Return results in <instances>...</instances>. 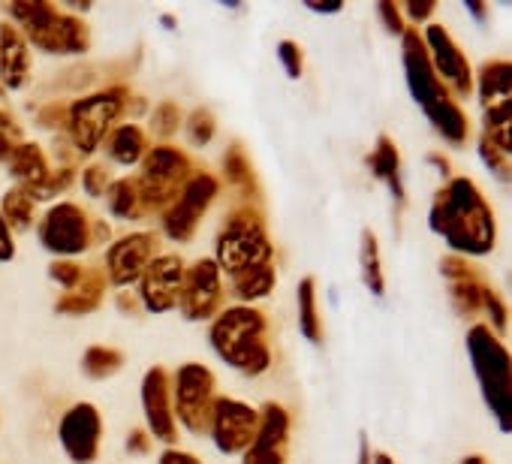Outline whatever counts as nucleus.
<instances>
[{"label":"nucleus","instance_id":"1","mask_svg":"<svg viewBox=\"0 0 512 464\" xmlns=\"http://www.w3.org/2000/svg\"><path fill=\"white\" fill-rule=\"evenodd\" d=\"M428 223L455 254L485 257L497 245L494 211L479 187L464 175L449 178V184L434 196Z\"/></svg>","mask_w":512,"mask_h":464},{"label":"nucleus","instance_id":"28","mask_svg":"<svg viewBox=\"0 0 512 464\" xmlns=\"http://www.w3.org/2000/svg\"><path fill=\"white\" fill-rule=\"evenodd\" d=\"M299 329L311 344L323 341V320L317 314V281L302 278L299 284Z\"/></svg>","mask_w":512,"mask_h":464},{"label":"nucleus","instance_id":"40","mask_svg":"<svg viewBox=\"0 0 512 464\" xmlns=\"http://www.w3.org/2000/svg\"><path fill=\"white\" fill-rule=\"evenodd\" d=\"M482 308L488 311V317H491V323H494V332H503V329H506V308H503V302L497 299V293H494V290H488V293H485Z\"/></svg>","mask_w":512,"mask_h":464},{"label":"nucleus","instance_id":"39","mask_svg":"<svg viewBox=\"0 0 512 464\" xmlns=\"http://www.w3.org/2000/svg\"><path fill=\"white\" fill-rule=\"evenodd\" d=\"M377 13L383 16V25H386L389 34L404 37L407 25H404V16H401V7H398V4H389V0H383V4L377 7Z\"/></svg>","mask_w":512,"mask_h":464},{"label":"nucleus","instance_id":"36","mask_svg":"<svg viewBox=\"0 0 512 464\" xmlns=\"http://www.w3.org/2000/svg\"><path fill=\"white\" fill-rule=\"evenodd\" d=\"M109 184H112V175H109V169L106 166H88L85 172H82V187H85V193L88 196H103L106 190H109Z\"/></svg>","mask_w":512,"mask_h":464},{"label":"nucleus","instance_id":"16","mask_svg":"<svg viewBox=\"0 0 512 464\" xmlns=\"http://www.w3.org/2000/svg\"><path fill=\"white\" fill-rule=\"evenodd\" d=\"M184 263L175 254H163L154 257L148 263V269L139 278V302L151 311V314H166L172 308H178V296H181V284H184Z\"/></svg>","mask_w":512,"mask_h":464},{"label":"nucleus","instance_id":"4","mask_svg":"<svg viewBox=\"0 0 512 464\" xmlns=\"http://www.w3.org/2000/svg\"><path fill=\"white\" fill-rule=\"evenodd\" d=\"M7 10L19 22V31L28 40V46H37L46 55H82L91 46L88 25L79 16L55 4H46V0L10 4Z\"/></svg>","mask_w":512,"mask_h":464},{"label":"nucleus","instance_id":"33","mask_svg":"<svg viewBox=\"0 0 512 464\" xmlns=\"http://www.w3.org/2000/svg\"><path fill=\"white\" fill-rule=\"evenodd\" d=\"M479 157H482V163L488 166L491 175H497L500 181H509V154L500 151V148H497L494 142H488L485 136H479Z\"/></svg>","mask_w":512,"mask_h":464},{"label":"nucleus","instance_id":"9","mask_svg":"<svg viewBox=\"0 0 512 464\" xmlns=\"http://www.w3.org/2000/svg\"><path fill=\"white\" fill-rule=\"evenodd\" d=\"M172 389V413L175 422H181L190 434H208L211 428V413H214V374L199 365L187 362L175 371Z\"/></svg>","mask_w":512,"mask_h":464},{"label":"nucleus","instance_id":"46","mask_svg":"<svg viewBox=\"0 0 512 464\" xmlns=\"http://www.w3.org/2000/svg\"><path fill=\"white\" fill-rule=\"evenodd\" d=\"M308 10H314V13H341V4H329V7H323V4H308Z\"/></svg>","mask_w":512,"mask_h":464},{"label":"nucleus","instance_id":"24","mask_svg":"<svg viewBox=\"0 0 512 464\" xmlns=\"http://www.w3.org/2000/svg\"><path fill=\"white\" fill-rule=\"evenodd\" d=\"M368 166H371V172H374L380 181L389 184V190H392V196H395L398 202L407 199L404 181H401V154H398V148H395V142H392L389 136H380V139H377V148H374V154L368 157Z\"/></svg>","mask_w":512,"mask_h":464},{"label":"nucleus","instance_id":"10","mask_svg":"<svg viewBox=\"0 0 512 464\" xmlns=\"http://www.w3.org/2000/svg\"><path fill=\"white\" fill-rule=\"evenodd\" d=\"M40 242L49 254L79 257L94 242L91 214H85L76 202H55L40 220Z\"/></svg>","mask_w":512,"mask_h":464},{"label":"nucleus","instance_id":"42","mask_svg":"<svg viewBox=\"0 0 512 464\" xmlns=\"http://www.w3.org/2000/svg\"><path fill=\"white\" fill-rule=\"evenodd\" d=\"M434 10H437L434 4H404V7H401V16H407L413 25H422V22L431 19Z\"/></svg>","mask_w":512,"mask_h":464},{"label":"nucleus","instance_id":"17","mask_svg":"<svg viewBox=\"0 0 512 464\" xmlns=\"http://www.w3.org/2000/svg\"><path fill=\"white\" fill-rule=\"evenodd\" d=\"M157 257V239L151 232H133L109 245L106 251V275L115 287H130L142 278L148 263Z\"/></svg>","mask_w":512,"mask_h":464},{"label":"nucleus","instance_id":"18","mask_svg":"<svg viewBox=\"0 0 512 464\" xmlns=\"http://www.w3.org/2000/svg\"><path fill=\"white\" fill-rule=\"evenodd\" d=\"M290 443V413L269 401L260 413V428H256L253 443L244 449L241 464H284Z\"/></svg>","mask_w":512,"mask_h":464},{"label":"nucleus","instance_id":"27","mask_svg":"<svg viewBox=\"0 0 512 464\" xmlns=\"http://www.w3.org/2000/svg\"><path fill=\"white\" fill-rule=\"evenodd\" d=\"M34 211H37V199L25 187H10L4 199H0V214H4L10 229H19V232L31 229Z\"/></svg>","mask_w":512,"mask_h":464},{"label":"nucleus","instance_id":"38","mask_svg":"<svg viewBox=\"0 0 512 464\" xmlns=\"http://www.w3.org/2000/svg\"><path fill=\"white\" fill-rule=\"evenodd\" d=\"M16 145H19V127L13 124V118L7 112H0V163L13 154Z\"/></svg>","mask_w":512,"mask_h":464},{"label":"nucleus","instance_id":"37","mask_svg":"<svg viewBox=\"0 0 512 464\" xmlns=\"http://www.w3.org/2000/svg\"><path fill=\"white\" fill-rule=\"evenodd\" d=\"M278 61L284 64L290 79H302V49L293 40L278 43Z\"/></svg>","mask_w":512,"mask_h":464},{"label":"nucleus","instance_id":"26","mask_svg":"<svg viewBox=\"0 0 512 464\" xmlns=\"http://www.w3.org/2000/svg\"><path fill=\"white\" fill-rule=\"evenodd\" d=\"M109 211L118 220H139L145 217V202H142V190L136 178H118L109 184Z\"/></svg>","mask_w":512,"mask_h":464},{"label":"nucleus","instance_id":"35","mask_svg":"<svg viewBox=\"0 0 512 464\" xmlns=\"http://www.w3.org/2000/svg\"><path fill=\"white\" fill-rule=\"evenodd\" d=\"M223 166H226V175H229V181H232V184H244V181H250V166H247V157H244V151H241L238 145L226 151Z\"/></svg>","mask_w":512,"mask_h":464},{"label":"nucleus","instance_id":"19","mask_svg":"<svg viewBox=\"0 0 512 464\" xmlns=\"http://www.w3.org/2000/svg\"><path fill=\"white\" fill-rule=\"evenodd\" d=\"M142 407H145V425L151 440L175 443L178 440V422L172 413V389H169V371L151 368L142 380Z\"/></svg>","mask_w":512,"mask_h":464},{"label":"nucleus","instance_id":"48","mask_svg":"<svg viewBox=\"0 0 512 464\" xmlns=\"http://www.w3.org/2000/svg\"><path fill=\"white\" fill-rule=\"evenodd\" d=\"M371 464H395V461L389 452H377V455H371Z\"/></svg>","mask_w":512,"mask_h":464},{"label":"nucleus","instance_id":"45","mask_svg":"<svg viewBox=\"0 0 512 464\" xmlns=\"http://www.w3.org/2000/svg\"><path fill=\"white\" fill-rule=\"evenodd\" d=\"M464 7H467V13H473V16H476L479 22L485 19V7H482V4H476V0H467V4H464Z\"/></svg>","mask_w":512,"mask_h":464},{"label":"nucleus","instance_id":"41","mask_svg":"<svg viewBox=\"0 0 512 464\" xmlns=\"http://www.w3.org/2000/svg\"><path fill=\"white\" fill-rule=\"evenodd\" d=\"M16 257V242H13V229L7 226L4 214H0V263H10Z\"/></svg>","mask_w":512,"mask_h":464},{"label":"nucleus","instance_id":"47","mask_svg":"<svg viewBox=\"0 0 512 464\" xmlns=\"http://www.w3.org/2000/svg\"><path fill=\"white\" fill-rule=\"evenodd\" d=\"M359 464H371V449H368V440L365 437L359 443Z\"/></svg>","mask_w":512,"mask_h":464},{"label":"nucleus","instance_id":"8","mask_svg":"<svg viewBox=\"0 0 512 464\" xmlns=\"http://www.w3.org/2000/svg\"><path fill=\"white\" fill-rule=\"evenodd\" d=\"M190 157L178 148H169V145H154L148 148V154L142 157V175L136 178L139 181V190H142V202H145V211H166L181 187L187 184L190 178Z\"/></svg>","mask_w":512,"mask_h":464},{"label":"nucleus","instance_id":"43","mask_svg":"<svg viewBox=\"0 0 512 464\" xmlns=\"http://www.w3.org/2000/svg\"><path fill=\"white\" fill-rule=\"evenodd\" d=\"M127 452H133V455H148V452H151V434L142 431V428L130 431V437H127Z\"/></svg>","mask_w":512,"mask_h":464},{"label":"nucleus","instance_id":"6","mask_svg":"<svg viewBox=\"0 0 512 464\" xmlns=\"http://www.w3.org/2000/svg\"><path fill=\"white\" fill-rule=\"evenodd\" d=\"M214 263L220 269V275L226 272L229 278L250 269V266H263V263H272V242H269V232H266V223L263 217L256 214L253 208H235L220 236H217V251H214Z\"/></svg>","mask_w":512,"mask_h":464},{"label":"nucleus","instance_id":"29","mask_svg":"<svg viewBox=\"0 0 512 464\" xmlns=\"http://www.w3.org/2000/svg\"><path fill=\"white\" fill-rule=\"evenodd\" d=\"M359 260H362L365 287H368L374 296H383V293H386V278H383V266H380V245H377V236H374L371 229L362 232V251H359Z\"/></svg>","mask_w":512,"mask_h":464},{"label":"nucleus","instance_id":"22","mask_svg":"<svg viewBox=\"0 0 512 464\" xmlns=\"http://www.w3.org/2000/svg\"><path fill=\"white\" fill-rule=\"evenodd\" d=\"M106 154L121 166H136L148 154V136L139 124H115L103 139Z\"/></svg>","mask_w":512,"mask_h":464},{"label":"nucleus","instance_id":"13","mask_svg":"<svg viewBox=\"0 0 512 464\" xmlns=\"http://www.w3.org/2000/svg\"><path fill=\"white\" fill-rule=\"evenodd\" d=\"M256 428H260V410H253L250 404L235 401V398H217L214 401L208 434L223 455L244 452L253 443Z\"/></svg>","mask_w":512,"mask_h":464},{"label":"nucleus","instance_id":"44","mask_svg":"<svg viewBox=\"0 0 512 464\" xmlns=\"http://www.w3.org/2000/svg\"><path fill=\"white\" fill-rule=\"evenodd\" d=\"M157 464H202L196 455H190V452H184V449H175V446H169L160 458H157Z\"/></svg>","mask_w":512,"mask_h":464},{"label":"nucleus","instance_id":"2","mask_svg":"<svg viewBox=\"0 0 512 464\" xmlns=\"http://www.w3.org/2000/svg\"><path fill=\"white\" fill-rule=\"evenodd\" d=\"M404 73H407L410 94L419 103V109L428 115L431 127L446 142L464 145L467 142V115L461 112V106L455 103L449 88L434 76L419 31H404Z\"/></svg>","mask_w":512,"mask_h":464},{"label":"nucleus","instance_id":"15","mask_svg":"<svg viewBox=\"0 0 512 464\" xmlns=\"http://www.w3.org/2000/svg\"><path fill=\"white\" fill-rule=\"evenodd\" d=\"M223 302V281L214 260H196L184 269L178 308L187 320H211Z\"/></svg>","mask_w":512,"mask_h":464},{"label":"nucleus","instance_id":"20","mask_svg":"<svg viewBox=\"0 0 512 464\" xmlns=\"http://www.w3.org/2000/svg\"><path fill=\"white\" fill-rule=\"evenodd\" d=\"M31 79V46L16 25H0V82L10 91L25 88Z\"/></svg>","mask_w":512,"mask_h":464},{"label":"nucleus","instance_id":"30","mask_svg":"<svg viewBox=\"0 0 512 464\" xmlns=\"http://www.w3.org/2000/svg\"><path fill=\"white\" fill-rule=\"evenodd\" d=\"M121 365H124V353L115 347H91L82 356V371L94 380L112 377L115 371H121Z\"/></svg>","mask_w":512,"mask_h":464},{"label":"nucleus","instance_id":"21","mask_svg":"<svg viewBox=\"0 0 512 464\" xmlns=\"http://www.w3.org/2000/svg\"><path fill=\"white\" fill-rule=\"evenodd\" d=\"M7 163H10V175L19 181V187H25L28 193H34V190H40L43 184H46V178H49V157H46V151L37 145V142H19L16 148H13V154L7 157Z\"/></svg>","mask_w":512,"mask_h":464},{"label":"nucleus","instance_id":"14","mask_svg":"<svg viewBox=\"0 0 512 464\" xmlns=\"http://www.w3.org/2000/svg\"><path fill=\"white\" fill-rule=\"evenodd\" d=\"M100 434H103V419L94 404L79 401L73 404L58 425V440L73 464H94L100 455Z\"/></svg>","mask_w":512,"mask_h":464},{"label":"nucleus","instance_id":"5","mask_svg":"<svg viewBox=\"0 0 512 464\" xmlns=\"http://www.w3.org/2000/svg\"><path fill=\"white\" fill-rule=\"evenodd\" d=\"M467 353L482 389V398L488 404V410L497 416L500 431H509V410H512V374H509V353L500 344V338L476 323L467 332Z\"/></svg>","mask_w":512,"mask_h":464},{"label":"nucleus","instance_id":"25","mask_svg":"<svg viewBox=\"0 0 512 464\" xmlns=\"http://www.w3.org/2000/svg\"><path fill=\"white\" fill-rule=\"evenodd\" d=\"M232 284V293L241 305H250L256 299H266L275 287V266L272 263H263V266H250L238 275L229 278Z\"/></svg>","mask_w":512,"mask_h":464},{"label":"nucleus","instance_id":"32","mask_svg":"<svg viewBox=\"0 0 512 464\" xmlns=\"http://www.w3.org/2000/svg\"><path fill=\"white\" fill-rule=\"evenodd\" d=\"M151 130L157 136H175L181 130V109L175 103H160L151 115Z\"/></svg>","mask_w":512,"mask_h":464},{"label":"nucleus","instance_id":"12","mask_svg":"<svg viewBox=\"0 0 512 464\" xmlns=\"http://www.w3.org/2000/svg\"><path fill=\"white\" fill-rule=\"evenodd\" d=\"M422 46H425V55H428V64H431L434 76L446 88H452L458 97H470L473 70H470L464 52L458 49V43L452 40V34L443 25H428L425 34H422Z\"/></svg>","mask_w":512,"mask_h":464},{"label":"nucleus","instance_id":"7","mask_svg":"<svg viewBox=\"0 0 512 464\" xmlns=\"http://www.w3.org/2000/svg\"><path fill=\"white\" fill-rule=\"evenodd\" d=\"M124 106H127L124 88H109V91H97V94L76 100L67 112V133H70L76 151L94 154L97 145H103L109 130L124 115Z\"/></svg>","mask_w":512,"mask_h":464},{"label":"nucleus","instance_id":"11","mask_svg":"<svg viewBox=\"0 0 512 464\" xmlns=\"http://www.w3.org/2000/svg\"><path fill=\"white\" fill-rule=\"evenodd\" d=\"M220 193V184L208 172H193L187 184L181 187L178 199L163 211V229L172 242H190L199 226V217L208 211L214 196Z\"/></svg>","mask_w":512,"mask_h":464},{"label":"nucleus","instance_id":"31","mask_svg":"<svg viewBox=\"0 0 512 464\" xmlns=\"http://www.w3.org/2000/svg\"><path fill=\"white\" fill-rule=\"evenodd\" d=\"M184 127H187V136H190L193 145H208L214 139V133H217V121H214V115L208 109H196Z\"/></svg>","mask_w":512,"mask_h":464},{"label":"nucleus","instance_id":"49","mask_svg":"<svg viewBox=\"0 0 512 464\" xmlns=\"http://www.w3.org/2000/svg\"><path fill=\"white\" fill-rule=\"evenodd\" d=\"M461 464H488V461H485L482 455H470V458H464Z\"/></svg>","mask_w":512,"mask_h":464},{"label":"nucleus","instance_id":"34","mask_svg":"<svg viewBox=\"0 0 512 464\" xmlns=\"http://www.w3.org/2000/svg\"><path fill=\"white\" fill-rule=\"evenodd\" d=\"M49 275H52L55 284H61V290L70 293V290L82 281L85 269H82L79 263H73V260H55V263L49 266Z\"/></svg>","mask_w":512,"mask_h":464},{"label":"nucleus","instance_id":"23","mask_svg":"<svg viewBox=\"0 0 512 464\" xmlns=\"http://www.w3.org/2000/svg\"><path fill=\"white\" fill-rule=\"evenodd\" d=\"M103 290H106V278L100 275V272H85L82 275V281L70 290V293H64L58 302H55V308L61 311V314H73V317H79V314H91L100 302H103Z\"/></svg>","mask_w":512,"mask_h":464},{"label":"nucleus","instance_id":"3","mask_svg":"<svg viewBox=\"0 0 512 464\" xmlns=\"http://www.w3.org/2000/svg\"><path fill=\"white\" fill-rule=\"evenodd\" d=\"M266 317L253 305H235L217 314L211 323V347L214 353L247 377H260L272 365V350L266 341Z\"/></svg>","mask_w":512,"mask_h":464}]
</instances>
